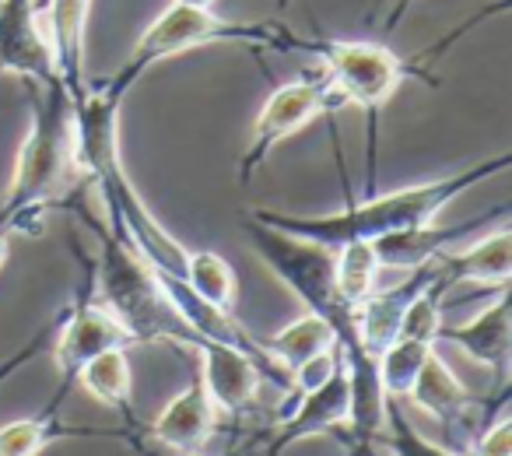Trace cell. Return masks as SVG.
Here are the masks:
<instances>
[{"label": "cell", "mask_w": 512, "mask_h": 456, "mask_svg": "<svg viewBox=\"0 0 512 456\" xmlns=\"http://www.w3.org/2000/svg\"><path fill=\"white\" fill-rule=\"evenodd\" d=\"M509 165L512 155L502 151V155H491L484 162L446 172V176L425 179V183L400 186V190L390 193H369L365 200H348L341 211H330V214H288V211H274V207H253L246 214L278 228V232H288V236H299L309 239V243L327 246V250H337V246L355 243V239L372 243V239H383L390 232L432 225L456 197L474 190L477 183H488V179L502 176Z\"/></svg>", "instance_id": "obj_1"}, {"label": "cell", "mask_w": 512, "mask_h": 456, "mask_svg": "<svg viewBox=\"0 0 512 456\" xmlns=\"http://www.w3.org/2000/svg\"><path fill=\"white\" fill-rule=\"evenodd\" d=\"M509 8V0H495L488 8L474 11L463 25L449 29L435 46H428L425 53L414 57H400L386 43H365V39H316L313 60H320L323 74L334 85V92L341 95L344 109L355 106L362 109L365 123H369V186L376 183V148H379V116L390 106V99L400 92V85L407 81H428L435 85L432 67L442 53L453 43H460L467 32H474L484 18L498 15Z\"/></svg>", "instance_id": "obj_2"}, {"label": "cell", "mask_w": 512, "mask_h": 456, "mask_svg": "<svg viewBox=\"0 0 512 456\" xmlns=\"http://www.w3.org/2000/svg\"><path fill=\"white\" fill-rule=\"evenodd\" d=\"M204 46H246V50L302 53V57H313L316 53V39L299 36L292 25L278 22V18L239 22V18L218 15L214 8H197V4L172 0L169 8L137 36L134 50L123 60L120 71L95 81V85L123 102L155 64L172 57H186V53L204 50Z\"/></svg>", "instance_id": "obj_3"}, {"label": "cell", "mask_w": 512, "mask_h": 456, "mask_svg": "<svg viewBox=\"0 0 512 456\" xmlns=\"http://www.w3.org/2000/svg\"><path fill=\"white\" fill-rule=\"evenodd\" d=\"M64 207H74L81 214V221L95 232V239H99L95 260L85 257L81 250L78 257L85 260L88 274H92V288L99 295V302L127 330L130 344H172L179 351H197V344L204 337H197L179 320L176 309L165 299V292L158 288L151 267L120 236L109 232L106 221L92 218L88 207H81V193H71Z\"/></svg>", "instance_id": "obj_4"}, {"label": "cell", "mask_w": 512, "mask_h": 456, "mask_svg": "<svg viewBox=\"0 0 512 456\" xmlns=\"http://www.w3.org/2000/svg\"><path fill=\"white\" fill-rule=\"evenodd\" d=\"M32 102V127L15 158L8 193L0 200V228L4 232H32V221L43 218L50 207H64L71 197L74 165V120L71 95L64 85L36 88Z\"/></svg>", "instance_id": "obj_5"}, {"label": "cell", "mask_w": 512, "mask_h": 456, "mask_svg": "<svg viewBox=\"0 0 512 456\" xmlns=\"http://www.w3.org/2000/svg\"><path fill=\"white\" fill-rule=\"evenodd\" d=\"M337 109H344V102L323 71L285 81V85L274 88V92L267 95L260 116L253 120V134H249V144L239 158V169H235L239 172V183L246 186L256 172L264 169V162L271 158V151L278 148L281 141H288V137H295L299 130H306L313 120L337 113Z\"/></svg>", "instance_id": "obj_6"}, {"label": "cell", "mask_w": 512, "mask_h": 456, "mask_svg": "<svg viewBox=\"0 0 512 456\" xmlns=\"http://www.w3.org/2000/svg\"><path fill=\"white\" fill-rule=\"evenodd\" d=\"M85 264V260H81ZM109 348H130L127 330L116 323V316L109 313L99 302L92 288V274L85 267V281H81L78 295H74L71 306L60 309V327H57V348H53V358H57V393L46 407L50 411H60L64 400L71 397V390L78 386V372L92 362L95 355Z\"/></svg>", "instance_id": "obj_7"}, {"label": "cell", "mask_w": 512, "mask_h": 456, "mask_svg": "<svg viewBox=\"0 0 512 456\" xmlns=\"http://www.w3.org/2000/svg\"><path fill=\"white\" fill-rule=\"evenodd\" d=\"M0 74L25 78L32 88L60 85L46 39L43 0H0Z\"/></svg>", "instance_id": "obj_8"}, {"label": "cell", "mask_w": 512, "mask_h": 456, "mask_svg": "<svg viewBox=\"0 0 512 456\" xmlns=\"http://www.w3.org/2000/svg\"><path fill=\"white\" fill-rule=\"evenodd\" d=\"M348 411H351V386L341 365V372L334 379H327V383L309 393H299V397H292V404H285L278 428L256 446V456H285L299 439L323 435V432H341V428H348Z\"/></svg>", "instance_id": "obj_9"}, {"label": "cell", "mask_w": 512, "mask_h": 456, "mask_svg": "<svg viewBox=\"0 0 512 456\" xmlns=\"http://www.w3.org/2000/svg\"><path fill=\"white\" fill-rule=\"evenodd\" d=\"M435 344H456L470 362L484 365L495 376L498 386H509L512 365V313H509V288L495 292V302L484 306L467 323H442Z\"/></svg>", "instance_id": "obj_10"}, {"label": "cell", "mask_w": 512, "mask_h": 456, "mask_svg": "<svg viewBox=\"0 0 512 456\" xmlns=\"http://www.w3.org/2000/svg\"><path fill=\"white\" fill-rule=\"evenodd\" d=\"M509 218V204H498L495 211L477 214V218H467L460 225H418V228H404V232H390L383 239H372V250L379 257V267L383 271H418V267L432 264L439 253L453 250L460 239L474 236V232H484L491 221H505Z\"/></svg>", "instance_id": "obj_11"}, {"label": "cell", "mask_w": 512, "mask_h": 456, "mask_svg": "<svg viewBox=\"0 0 512 456\" xmlns=\"http://www.w3.org/2000/svg\"><path fill=\"white\" fill-rule=\"evenodd\" d=\"M218 418L221 414L214 407L211 393H207L204 379H200V372H193L190 386L183 393H176L155 418L144 421L141 442H158V446L176 449V453L200 449L218 432Z\"/></svg>", "instance_id": "obj_12"}, {"label": "cell", "mask_w": 512, "mask_h": 456, "mask_svg": "<svg viewBox=\"0 0 512 456\" xmlns=\"http://www.w3.org/2000/svg\"><path fill=\"white\" fill-rule=\"evenodd\" d=\"M193 355L200 358L197 372L204 379L207 393H211L218 414H246L253 407L256 393H260V383H264V372L246 351L232 348V344L221 341H200Z\"/></svg>", "instance_id": "obj_13"}, {"label": "cell", "mask_w": 512, "mask_h": 456, "mask_svg": "<svg viewBox=\"0 0 512 456\" xmlns=\"http://www.w3.org/2000/svg\"><path fill=\"white\" fill-rule=\"evenodd\" d=\"M432 267L449 281V285H484V288H509L512 278V232L509 225H498V228H484L481 239L467 246V250H446L432 260Z\"/></svg>", "instance_id": "obj_14"}, {"label": "cell", "mask_w": 512, "mask_h": 456, "mask_svg": "<svg viewBox=\"0 0 512 456\" xmlns=\"http://www.w3.org/2000/svg\"><path fill=\"white\" fill-rule=\"evenodd\" d=\"M88 15L92 0H43L46 39L53 50V67H57L60 85L67 95H81L88 88L85 74V43H88Z\"/></svg>", "instance_id": "obj_15"}, {"label": "cell", "mask_w": 512, "mask_h": 456, "mask_svg": "<svg viewBox=\"0 0 512 456\" xmlns=\"http://www.w3.org/2000/svg\"><path fill=\"white\" fill-rule=\"evenodd\" d=\"M57 439H120L127 446L141 449L144 442L130 428H88V425H67L60 411L46 407L36 418H18L0 425V456H39Z\"/></svg>", "instance_id": "obj_16"}, {"label": "cell", "mask_w": 512, "mask_h": 456, "mask_svg": "<svg viewBox=\"0 0 512 456\" xmlns=\"http://www.w3.org/2000/svg\"><path fill=\"white\" fill-rule=\"evenodd\" d=\"M407 400H414L421 411L432 414V418L446 428L449 439H453L456 425L470 421V407L477 404V400L470 397V390L456 379V372L449 369L446 358H442L435 348H432V355L425 358V365H421Z\"/></svg>", "instance_id": "obj_17"}, {"label": "cell", "mask_w": 512, "mask_h": 456, "mask_svg": "<svg viewBox=\"0 0 512 456\" xmlns=\"http://www.w3.org/2000/svg\"><path fill=\"white\" fill-rule=\"evenodd\" d=\"M78 386H85L99 404H106L109 411L120 414L123 428H130L141 439L144 421L137 418V407H134V372H130L127 348H109L102 355H95L78 372Z\"/></svg>", "instance_id": "obj_18"}, {"label": "cell", "mask_w": 512, "mask_h": 456, "mask_svg": "<svg viewBox=\"0 0 512 456\" xmlns=\"http://www.w3.org/2000/svg\"><path fill=\"white\" fill-rule=\"evenodd\" d=\"M260 344H264L267 355H271L274 362L285 365V369L292 372L295 365H302L306 358L320 355V351H327V348H337V337H334V327H330L323 316L302 313L299 320L281 327L278 334L260 337Z\"/></svg>", "instance_id": "obj_19"}, {"label": "cell", "mask_w": 512, "mask_h": 456, "mask_svg": "<svg viewBox=\"0 0 512 456\" xmlns=\"http://www.w3.org/2000/svg\"><path fill=\"white\" fill-rule=\"evenodd\" d=\"M379 257L372 250V243L355 239L334 250V288L351 309H358L379 285Z\"/></svg>", "instance_id": "obj_20"}, {"label": "cell", "mask_w": 512, "mask_h": 456, "mask_svg": "<svg viewBox=\"0 0 512 456\" xmlns=\"http://www.w3.org/2000/svg\"><path fill=\"white\" fill-rule=\"evenodd\" d=\"M435 344L411 341V337H397L393 344H386L376 355V372H379V390L386 400H400L404 404L411 393L414 379H418L425 358L432 355Z\"/></svg>", "instance_id": "obj_21"}, {"label": "cell", "mask_w": 512, "mask_h": 456, "mask_svg": "<svg viewBox=\"0 0 512 456\" xmlns=\"http://www.w3.org/2000/svg\"><path fill=\"white\" fill-rule=\"evenodd\" d=\"M183 281L190 285L193 295L207 302L214 309H228L232 313L235 295H239V281H235V271L221 253L214 250H190L186 257V274Z\"/></svg>", "instance_id": "obj_22"}, {"label": "cell", "mask_w": 512, "mask_h": 456, "mask_svg": "<svg viewBox=\"0 0 512 456\" xmlns=\"http://www.w3.org/2000/svg\"><path fill=\"white\" fill-rule=\"evenodd\" d=\"M376 442H383L390 456H467L456 453V446L449 442H432L425 432H418L414 421L400 411V400H386V425Z\"/></svg>", "instance_id": "obj_23"}, {"label": "cell", "mask_w": 512, "mask_h": 456, "mask_svg": "<svg viewBox=\"0 0 512 456\" xmlns=\"http://www.w3.org/2000/svg\"><path fill=\"white\" fill-rule=\"evenodd\" d=\"M337 372H341V351L337 348H327V351H320V355H313V358H306L302 365H295L288 376H292V397H299V393H309V390H316V386H323L327 379H334Z\"/></svg>", "instance_id": "obj_24"}, {"label": "cell", "mask_w": 512, "mask_h": 456, "mask_svg": "<svg viewBox=\"0 0 512 456\" xmlns=\"http://www.w3.org/2000/svg\"><path fill=\"white\" fill-rule=\"evenodd\" d=\"M57 327H60V313H57V316H53V320H46V323H43V327H39V330H36V334H32V337H29V341H25V344H22V348H18V351H11V355H8V358H4V362H0V386L8 383V379H11V376H18V372H22V369H25V365H29V362H32V358H36V355H39V351H43V348H46V344H50V337H53V334H57Z\"/></svg>", "instance_id": "obj_25"}, {"label": "cell", "mask_w": 512, "mask_h": 456, "mask_svg": "<svg viewBox=\"0 0 512 456\" xmlns=\"http://www.w3.org/2000/svg\"><path fill=\"white\" fill-rule=\"evenodd\" d=\"M467 456H512V418L505 407L491 421H484V432L477 435Z\"/></svg>", "instance_id": "obj_26"}, {"label": "cell", "mask_w": 512, "mask_h": 456, "mask_svg": "<svg viewBox=\"0 0 512 456\" xmlns=\"http://www.w3.org/2000/svg\"><path fill=\"white\" fill-rule=\"evenodd\" d=\"M407 4H411V0H397V4H393V15L386 18V29H397L400 18H404V11H407Z\"/></svg>", "instance_id": "obj_27"}, {"label": "cell", "mask_w": 512, "mask_h": 456, "mask_svg": "<svg viewBox=\"0 0 512 456\" xmlns=\"http://www.w3.org/2000/svg\"><path fill=\"white\" fill-rule=\"evenodd\" d=\"M8 253H11V236L4 232V228H0V267L8 264Z\"/></svg>", "instance_id": "obj_28"}, {"label": "cell", "mask_w": 512, "mask_h": 456, "mask_svg": "<svg viewBox=\"0 0 512 456\" xmlns=\"http://www.w3.org/2000/svg\"><path fill=\"white\" fill-rule=\"evenodd\" d=\"M348 456H372V446H365V442H351Z\"/></svg>", "instance_id": "obj_29"}, {"label": "cell", "mask_w": 512, "mask_h": 456, "mask_svg": "<svg viewBox=\"0 0 512 456\" xmlns=\"http://www.w3.org/2000/svg\"><path fill=\"white\" fill-rule=\"evenodd\" d=\"M183 4H197V8H214L218 0H183Z\"/></svg>", "instance_id": "obj_30"}, {"label": "cell", "mask_w": 512, "mask_h": 456, "mask_svg": "<svg viewBox=\"0 0 512 456\" xmlns=\"http://www.w3.org/2000/svg\"><path fill=\"white\" fill-rule=\"evenodd\" d=\"M235 456H256V442H249V446H242Z\"/></svg>", "instance_id": "obj_31"}, {"label": "cell", "mask_w": 512, "mask_h": 456, "mask_svg": "<svg viewBox=\"0 0 512 456\" xmlns=\"http://www.w3.org/2000/svg\"><path fill=\"white\" fill-rule=\"evenodd\" d=\"M183 456H204V449H186Z\"/></svg>", "instance_id": "obj_32"}, {"label": "cell", "mask_w": 512, "mask_h": 456, "mask_svg": "<svg viewBox=\"0 0 512 456\" xmlns=\"http://www.w3.org/2000/svg\"><path fill=\"white\" fill-rule=\"evenodd\" d=\"M288 4H292V0H278V8H281V11H285V8H288Z\"/></svg>", "instance_id": "obj_33"}]
</instances>
